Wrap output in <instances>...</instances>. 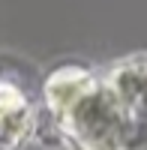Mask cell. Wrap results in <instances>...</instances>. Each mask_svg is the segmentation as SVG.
Instances as JSON below:
<instances>
[{"instance_id": "6da1fadb", "label": "cell", "mask_w": 147, "mask_h": 150, "mask_svg": "<svg viewBox=\"0 0 147 150\" xmlns=\"http://www.w3.org/2000/svg\"><path fill=\"white\" fill-rule=\"evenodd\" d=\"M45 96L60 132L75 150L123 147L132 126L108 84L93 81L81 69H63L48 81Z\"/></svg>"}, {"instance_id": "7a4b0ae2", "label": "cell", "mask_w": 147, "mask_h": 150, "mask_svg": "<svg viewBox=\"0 0 147 150\" xmlns=\"http://www.w3.org/2000/svg\"><path fill=\"white\" fill-rule=\"evenodd\" d=\"M108 87L123 108L132 132L144 129L147 126V54H135L126 63H120L108 78Z\"/></svg>"}, {"instance_id": "3957f363", "label": "cell", "mask_w": 147, "mask_h": 150, "mask_svg": "<svg viewBox=\"0 0 147 150\" xmlns=\"http://www.w3.org/2000/svg\"><path fill=\"white\" fill-rule=\"evenodd\" d=\"M27 105L12 87H0V150H15L27 138Z\"/></svg>"}, {"instance_id": "277c9868", "label": "cell", "mask_w": 147, "mask_h": 150, "mask_svg": "<svg viewBox=\"0 0 147 150\" xmlns=\"http://www.w3.org/2000/svg\"><path fill=\"white\" fill-rule=\"evenodd\" d=\"M129 150H147V126L138 129V132H132V144Z\"/></svg>"}]
</instances>
